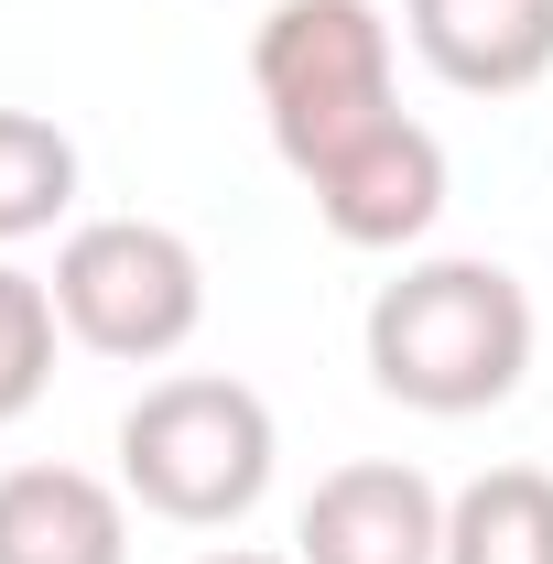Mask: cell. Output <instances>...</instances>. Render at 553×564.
Wrapping results in <instances>:
<instances>
[{"label":"cell","mask_w":553,"mask_h":564,"mask_svg":"<svg viewBox=\"0 0 553 564\" xmlns=\"http://www.w3.org/2000/svg\"><path fill=\"white\" fill-rule=\"evenodd\" d=\"M532 369V293L499 261H423L369 304V380L413 413H488Z\"/></svg>","instance_id":"6da1fadb"},{"label":"cell","mask_w":553,"mask_h":564,"mask_svg":"<svg viewBox=\"0 0 553 564\" xmlns=\"http://www.w3.org/2000/svg\"><path fill=\"white\" fill-rule=\"evenodd\" d=\"M250 87H261V120L304 185L402 120L391 109V22L369 0H282L250 44Z\"/></svg>","instance_id":"7a4b0ae2"},{"label":"cell","mask_w":553,"mask_h":564,"mask_svg":"<svg viewBox=\"0 0 553 564\" xmlns=\"http://www.w3.org/2000/svg\"><path fill=\"white\" fill-rule=\"evenodd\" d=\"M120 478H131V499L152 521H185V532L239 521L272 489V413H261V391L217 380V369L152 380L120 413Z\"/></svg>","instance_id":"3957f363"},{"label":"cell","mask_w":553,"mask_h":564,"mask_svg":"<svg viewBox=\"0 0 553 564\" xmlns=\"http://www.w3.org/2000/svg\"><path fill=\"white\" fill-rule=\"evenodd\" d=\"M55 315L98 358H174L207 315V272L152 217H87L55 250Z\"/></svg>","instance_id":"277c9868"},{"label":"cell","mask_w":553,"mask_h":564,"mask_svg":"<svg viewBox=\"0 0 553 564\" xmlns=\"http://www.w3.org/2000/svg\"><path fill=\"white\" fill-rule=\"evenodd\" d=\"M293 564H445V499L402 456H358L315 478L293 521Z\"/></svg>","instance_id":"5b68a950"},{"label":"cell","mask_w":553,"mask_h":564,"mask_svg":"<svg viewBox=\"0 0 553 564\" xmlns=\"http://www.w3.org/2000/svg\"><path fill=\"white\" fill-rule=\"evenodd\" d=\"M315 217L337 228L347 250H402V239H423L445 217V141L423 131V120L369 131L347 163L315 174Z\"/></svg>","instance_id":"8992f818"},{"label":"cell","mask_w":553,"mask_h":564,"mask_svg":"<svg viewBox=\"0 0 553 564\" xmlns=\"http://www.w3.org/2000/svg\"><path fill=\"white\" fill-rule=\"evenodd\" d=\"M413 55L467 98H510L553 66V0H413Z\"/></svg>","instance_id":"52a82bcc"},{"label":"cell","mask_w":553,"mask_h":564,"mask_svg":"<svg viewBox=\"0 0 553 564\" xmlns=\"http://www.w3.org/2000/svg\"><path fill=\"white\" fill-rule=\"evenodd\" d=\"M0 564H131V510L87 467H11L0 478Z\"/></svg>","instance_id":"ba28073f"},{"label":"cell","mask_w":553,"mask_h":564,"mask_svg":"<svg viewBox=\"0 0 553 564\" xmlns=\"http://www.w3.org/2000/svg\"><path fill=\"white\" fill-rule=\"evenodd\" d=\"M445 564H553V478L543 467H488L445 510Z\"/></svg>","instance_id":"9c48e42d"},{"label":"cell","mask_w":553,"mask_h":564,"mask_svg":"<svg viewBox=\"0 0 553 564\" xmlns=\"http://www.w3.org/2000/svg\"><path fill=\"white\" fill-rule=\"evenodd\" d=\"M76 207V141L33 109H0V239H33Z\"/></svg>","instance_id":"30bf717a"},{"label":"cell","mask_w":553,"mask_h":564,"mask_svg":"<svg viewBox=\"0 0 553 564\" xmlns=\"http://www.w3.org/2000/svg\"><path fill=\"white\" fill-rule=\"evenodd\" d=\"M55 282L11 272L0 261V423H22L33 402H44V380H55Z\"/></svg>","instance_id":"8fae6325"},{"label":"cell","mask_w":553,"mask_h":564,"mask_svg":"<svg viewBox=\"0 0 553 564\" xmlns=\"http://www.w3.org/2000/svg\"><path fill=\"white\" fill-rule=\"evenodd\" d=\"M196 564H282V554H196Z\"/></svg>","instance_id":"7c38bea8"}]
</instances>
